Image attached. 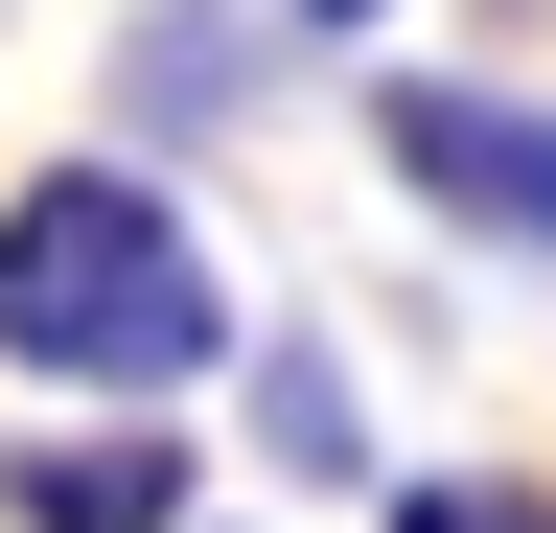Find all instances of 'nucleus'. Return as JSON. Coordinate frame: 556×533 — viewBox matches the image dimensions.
Listing matches in <instances>:
<instances>
[{
    "label": "nucleus",
    "instance_id": "obj_1",
    "mask_svg": "<svg viewBox=\"0 0 556 533\" xmlns=\"http://www.w3.org/2000/svg\"><path fill=\"white\" fill-rule=\"evenodd\" d=\"M232 255L208 210L139 140H70L0 186V394H47V418H186L208 371H232Z\"/></svg>",
    "mask_w": 556,
    "mask_h": 533
},
{
    "label": "nucleus",
    "instance_id": "obj_2",
    "mask_svg": "<svg viewBox=\"0 0 556 533\" xmlns=\"http://www.w3.org/2000/svg\"><path fill=\"white\" fill-rule=\"evenodd\" d=\"M371 163L417 186V232L556 279V93H510V71H371Z\"/></svg>",
    "mask_w": 556,
    "mask_h": 533
},
{
    "label": "nucleus",
    "instance_id": "obj_3",
    "mask_svg": "<svg viewBox=\"0 0 556 533\" xmlns=\"http://www.w3.org/2000/svg\"><path fill=\"white\" fill-rule=\"evenodd\" d=\"M208 510V464H186V418H0V533H186Z\"/></svg>",
    "mask_w": 556,
    "mask_h": 533
},
{
    "label": "nucleus",
    "instance_id": "obj_4",
    "mask_svg": "<svg viewBox=\"0 0 556 533\" xmlns=\"http://www.w3.org/2000/svg\"><path fill=\"white\" fill-rule=\"evenodd\" d=\"M255 71H278V47L232 24V0H139V24H116V140H232V116H255Z\"/></svg>",
    "mask_w": 556,
    "mask_h": 533
},
{
    "label": "nucleus",
    "instance_id": "obj_5",
    "mask_svg": "<svg viewBox=\"0 0 556 533\" xmlns=\"http://www.w3.org/2000/svg\"><path fill=\"white\" fill-rule=\"evenodd\" d=\"M232 371H255L232 418H255V464H278V487H371V394H348V348H325V325H255Z\"/></svg>",
    "mask_w": 556,
    "mask_h": 533
},
{
    "label": "nucleus",
    "instance_id": "obj_6",
    "mask_svg": "<svg viewBox=\"0 0 556 533\" xmlns=\"http://www.w3.org/2000/svg\"><path fill=\"white\" fill-rule=\"evenodd\" d=\"M394 533H556V487H533V464H417Z\"/></svg>",
    "mask_w": 556,
    "mask_h": 533
},
{
    "label": "nucleus",
    "instance_id": "obj_7",
    "mask_svg": "<svg viewBox=\"0 0 556 533\" xmlns=\"http://www.w3.org/2000/svg\"><path fill=\"white\" fill-rule=\"evenodd\" d=\"M278 24H325V47H371V24H394V0H278Z\"/></svg>",
    "mask_w": 556,
    "mask_h": 533
},
{
    "label": "nucleus",
    "instance_id": "obj_8",
    "mask_svg": "<svg viewBox=\"0 0 556 533\" xmlns=\"http://www.w3.org/2000/svg\"><path fill=\"white\" fill-rule=\"evenodd\" d=\"M186 533H255V510H186Z\"/></svg>",
    "mask_w": 556,
    "mask_h": 533
}]
</instances>
